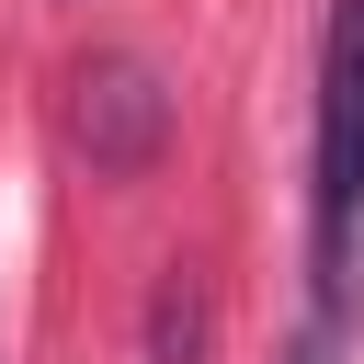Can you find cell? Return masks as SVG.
<instances>
[{
  "instance_id": "cell-1",
  "label": "cell",
  "mask_w": 364,
  "mask_h": 364,
  "mask_svg": "<svg viewBox=\"0 0 364 364\" xmlns=\"http://www.w3.org/2000/svg\"><path fill=\"white\" fill-rule=\"evenodd\" d=\"M353 262H364V0H330L318 46V193H307V330L296 364H330L353 330Z\"/></svg>"
},
{
  "instance_id": "cell-2",
  "label": "cell",
  "mask_w": 364,
  "mask_h": 364,
  "mask_svg": "<svg viewBox=\"0 0 364 364\" xmlns=\"http://www.w3.org/2000/svg\"><path fill=\"white\" fill-rule=\"evenodd\" d=\"M68 136H80V159L114 171V182L159 171V148H171V91H159V68H148V57H91V68H80V102H68Z\"/></svg>"
},
{
  "instance_id": "cell-3",
  "label": "cell",
  "mask_w": 364,
  "mask_h": 364,
  "mask_svg": "<svg viewBox=\"0 0 364 364\" xmlns=\"http://www.w3.org/2000/svg\"><path fill=\"white\" fill-rule=\"evenodd\" d=\"M136 364H216V296L193 273H159L148 330H136Z\"/></svg>"
}]
</instances>
